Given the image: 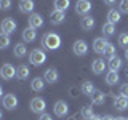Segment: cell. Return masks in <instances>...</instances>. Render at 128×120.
Here are the masks:
<instances>
[{"label":"cell","mask_w":128,"mask_h":120,"mask_svg":"<svg viewBox=\"0 0 128 120\" xmlns=\"http://www.w3.org/2000/svg\"><path fill=\"white\" fill-rule=\"evenodd\" d=\"M42 45L45 50H58L59 46H61V37H59L58 34H54V32H48V34L43 35L42 38Z\"/></svg>","instance_id":"6da1fadb"},{"label":"cell","mask_w":128,"mask_h":120,"mask_svg":"<svg viewBox=\"0 0 128 120\" xmlns=\"http://www.w3.org/2000/svg\"><path fill=\"white\" fill-rule=\"evenodd\" d=\"M29 61L32 66H42L46 61V53L42 48H35V50H32L29 53Z\"/></svg>","instance_id":"7a4b0ae2"},{"label":"cell","mask_w":128,"mask_h":120,"mask_svg":"<svg viewBox=\"0 0 128 120\" xmlns=\"http://www.w3.org/2000/svg\"><path fill=\"white\" fill-rule=\"evenodd\" d=\"M29 107H30V110L34 112V114H43L46 109V101L43 98H32V101L29 104Z\"/></svg>","instance_id":"3957f363"},{"label":"cell","mask_w":128,"mask_h":120,"mask_svg":"<svg viewBox=\"0 0 128 120\" xmlns=\"http://www.w3.org/2000/svg\"><path fill=\"white\" fill-rule=\"evenodd\" d=\"M18 98H16V94L13 93H8V94H3V99H2V104L3 107H5L6 110H14L16 107H18Z\"/></svg>","instance_id":"277c9868"},{"label":"cell","mask_w":128,"mask_h":120,"mask_svg":"<svg viewBox=\"0 0 128 120\" xmlns=\"http://www.w3.org/2000/svg\"><path fill=\"white\" fill-rule=\"evenodd\" d=\"M91 6L93 5H91L90 0H77V3H75V13L80 16H86L91 11Z\"/></svg>","instance_id":"5b68a950"},{"label":"cell","mask_w":128,"mask_h":120,"mask_svg":"<svg viewBox=\"0 0 128 120\" xmlns=\"http://www.w3.org/2000/svg\"><path fill=\"white\" fill-rule=\"evenodd\" d=\"M72 51L75 56H85L88 53V43L85 40H75L72 45Z\"/></svg>","instance_id":"8992f818"},{"label":"cell","mask_w":128,"mask_h":120,"mask_svg":"<svg viewBox=\"0 0 128 120\" xmlns=\"http://www.w3.org/2000/svg\"><path fill=\"white\" fill-rule=\"evenodd\" d=\"M0 75H2L3 80H11L13 77H16V67L10 62L3 64L2 69H0Z\"/></svg>","instance_id":"52a82bcc"},{"label":"cell","mask_w":128,"mask_h":120,"mask_svg":"<svg viewBox=\"0 0 128 120\" xmlns=\"http://www.w3.org/2000/svg\"><path fill=\"white\" fill-rule=\"evenodd\" d=\"M107 45H109V40H107V38H104V37L94 38V42H93V50H94V53L104 54V50H106Z\"/></svg>","instance_id":"ba28073f"},{"label":"cell","mask_w":128,"mask_h":120,"mask_svg":"<svg viewBox=\"0 0 128 120\" xmlns=\"http://www.w3.org/2000/svg\"><path fill=\"white\" fill-rule=\"evenodd\" d=\"M14 30H16V22H14V19L13 18H5L2 21V32L3 34H14Z\"/></svg>","instance_id":"9c48e42d"},{"label":"cell","mask_w":128,"mask_h":120,"mask_svg":"<svg viewBox=\"0 0 128 120\" xmlns=\"http://www.w3.org/2000/svg\"><path fill=\"white\" fill-rule=\"evenodd\" d=\"M64 19H66V13H64V11L53 10V11L50 13V22L54 24V26H59V24H62Z\"/></svg>","instance_id":"30bf717a"},{"label":"cell","mask_w":128,"mask_h":120,"mask_svg":"<svg viewBox=\"0 0 128 120\" xmlns=\"http://www.w3.org/2000/svg\"><path fill=\"white\" fill-rule=\"evenodd\" d=\"M53 110H54L56 117H64V115H67V112H69V106H67L66 101H58L54 104Z\"/></svg>","instance_id":"8fae6325"},{"label":"cell","mask_w":128,"mask_h":120,"mask_svg":"<svg viewBox=\"0 0 128 120\" xmlns=\"http://www.w3.org/2000/svg\"><path fill=\"white\" fill-rule=\"evenodd\" d=\"M43 78H45V82H48V83H56L58 78H59V74L54 67H48L45 70V74H43Z\"/></svg>","instance_id":"7c38bea8"},{"label":"cell","mask_w":128,"mask_h":120,"mask_svg":"<svg viewBox=\"0 0 128 120\" xmlns=\"http://www.w3.org/2000/svg\"><path fill=\"white\" fill-rule=\"evenodd\" d=\"M43 26V18L40 13H32L29 16V27L32 29H38V27Z\"/></svg>","instance_id":"4fadbf2b"},{"label":"cell","mask_w":128,"mask_h":120,"mask_svg":"<svg viewBox=\"0 0 128 120\" xmlns=\"http://www.w3.org/2000/svg\"><path fill=\"white\" fill-rule=\"evenodd\" d=\"M114 107H115V109H118V110L128 109V98H126V96H123V94L115 96V98H114Z\"/></svg>","instance_id":"5bb4252c"},{"label":"cell","mask_w":128,"mask_h":120,"mask_svg":"<svg viewBox=\"0 0 128 120\" xmlns=\"http://www.w3.org/2000/svg\"><path fill=\"white\" fill-rule=\"evenodd\" d=\"M34 6H35L34 0H19V11L24 13V14H26V13H30L32 14Z\"/></svg>","instance_id":"9a60e30c"},{"label":"cell","mask_w":128,"mask_h":120,"mask_svg":"<svg viewBox=\"0 0 128 120\" xmlns=\"http://www.w3.org/2000/svg\"><path fill=\"white\" fill-rule=\"evenodd\" d=\"M94 24H96L94 18H93V16H90V14H86V16H83L82 21H80V27H82L83 30H91L94 27Z\"/></svg>","instance_id":"2e32d148"},{"label":"cell","mask_w":128,"mask_h":120,"mask_svg":"<svg viewBox=\"0 0 128 120\" xmlns=\"http://www.w3.org/2000/svg\"><path fill=\"white\" fill-rule=\"evenodd\" d=\"M91 69H93V72L96 75L102 74L104 70H106V62L102 61V58H96L93 62H91Z\"/></svg>","instance_id":"e0dca14e"},{"label":"cell","mask_w":128,"mask_h":120,"mask_svg":"<svg viewBox=\"0 0 128 120\" xmlns=\"http://www.w3.org/2000/svg\"><path fill=\"white\" fill-rule=\"evenodd\" d=\"M35 38H37V32H35V29H32V27H27V29L22 30V40H24L26 43L34 42Z\"/></svg>","instance_id":"ac0fdd59"},{"label":"cell","mask_w":128,"mask_h":120,"mask_svg":"<svg viewBox=\"0 0 128 120\" xmlns=\"http://www.w3.org/2000/svg\"><path fill=\"white\" fill-rule=\"evenodd\" d=\"M30 74V69L26 66V64H21V66L16 67V77H18L19 80H26L27 77H29Z\"/></svg>","instance_id":"d6986e66"},{"label":"cell","mask_w":128,"mask_h":120,"mask_svg":"<svg viewBox=\"0 0 128 120\" xmlns=\"http://www.w3.org/2000/svg\"><path fill=\"white\" fill-rule=\"evenodd\" d=\"M30 88L34 91H42L43 88H45V78L43 77H35V78H32V82H30Z\"/></svg>","instance_id":"ffe728a7"},{"label":"cell","mask_w":128,"mask_h":120,"mask_svg":"<svg viewBox=\"0 0 128 120\" xmlns=\"http://www.w3.org/2000/svg\"><path fill=\"white\" fill-rule=\"evenodd\" d=\"M120 19H122V16H120V11L118 10H109V13H107V22H112V24H117Z\"/></svg>","instance_id":"44dd1931"},{"label":"cell","mask_w":128,"mask_h":120,"mask_svg":"<svg viewBox=\"0 0 128 120\" xmlns=\"http://www.w3.org/2000/svg\"><path fill=\"white\" fill-rule=\"evenodd\" d=\"M90 98H91V102H93V104H102L104 101H106V96H104V93L99 91V90H96Z\"/></svg>","instance_id":"7402d4cb"},{"label":"cell","mask_w":128,"mask_h":120,"mask_svg":"<svg viewBox=\"0 0 128 120\" xmlns=\"http://www.w3.org/2000/svg\"><path fill=\"white\" fill-rule=\"evenodd\" d=\"M106 83L107 85H117L118 83V74L114 70H109L106 74Z\"/></svg>","instance_id":"603a6c76"},{"label":"cell","mask_w":128,"mask_h":120,"mask_svg":"<svg viewBox=\"0 0 128 120\" xmlns=\"http://www.w3.org/2000/svg\"><path fill=\"white\" fill-rule=\"evenodd\" d=\"M122 59L117 58V56H114L112 59H109V69L110 70H114V72H117L118 69H122Z\"/></svg>","instance_id":"cb8c5ba5"},{"label":"cell","mask_w":128,"mask_h":120,"mask_svg":"<svg viewBox=\"0 0 128 120\" xmlns=\"http://www.w3.org/2000/svg\"><path fill=\"white\" fill-rule=\"evenodd\" d=\"M96 91V88L94 85L91 82H83V85H82V93L83 94H86V96H91Z\"/></svg>","instance_id":"d4e9b609"},{"label":"cell","mask_w":128,"mask_h":120,"mask_svg":"<svg viewBox=\"0 0 128 120\" xmlns=\"http://www.w3.org/2000/svg\"><path fill=\"white\" fill-rule=\"evenodd\" d=\"M13 51H14V56H16V58H24L26 53H27V48H26L24 43H18V45L14 46Z\"/></svg>","instance_id":"484cf974"},{"label":"cell","mask_w":128,"mask_h":120,"mask_svg":"<svg viewBox=\"0 0 128 120\" xmlns=\"http://www.w3.org/2000/svg\"><path fill=\"white\" fill-rule=\"evenodd\" d=\"M70 5V0H54V10L66 11Z\"/></svg>","instance_id":"4316f807"},{"label":"cell","mask_w":128,"mask_h":120,"mask_svg":"<svg viewBox=\"0 0 128 120\" xmlns=\"http://www.w3.org/2000/svg\"><path fill=\"white\" fill-rule=\"evenodd\" d=\"M102 34L106 35V37H110V35H114V34H115V24L106 22V24L102 26Z\"/></svg>","instance_id":"83f0119b"},{"label":"cell","mask_w":128,"mask_h":120,"mask_svg":"<svg viewBox=\"0 0 128 120\" xmlns=\"http://www.w3.org/2000/svg\"><path fill=\"white\" fill-rule=\"evenodd\" d=\"M93 115H94V112H93V107L91 106H83L82 107V117L85 120H90Z\"/></svg>","instance_id":"f1b7e54d"},{"label":"cell","mask_w":128,"mask_h":120,"mask_svg":"<svg viewBox=\"0 0 128 120\" xmlns=\"http://www.w3.org/2000/svg\"><path fill=\"white\" fill-rule=\"evenodd\" d=\"M102 56H106L107 59H112L114 56H117V54H115V46L112 45V43H109V45L106 46V50H104V54Z\"/></svg>","instance_id":"f546056e"},{"label":"cell","mask_w":128,"mask_h":120,"mask_svg":"<svg viewBox=\"0 0 128 120\" xmlns=\"http://www.w3.org/2000/svg\"><path fill=\"white\" fill-rule=\"evenodd\" d=\"M8 45H10V35L2 32V35H0V48L5 50V48H8Z\"/></svg>","instance_id":"4dcf8cb0"},{"label":"cell","mask_w":128,"mask_h":120,"mask_svg":"<svg viewBox=\"0 0 128 120\" xmlns=\"http://www.w3.org/2000/svg\"><path fill=\"white\" fill-rule=\"evenodd\" d=\"M118 45L122 48H128V34H120L118 35Z\"/></svg>","instance_id":"1f68e13d"},{"label":"cell","mask_w":128,"mask_h":120,"mask_svg":"<svg viewBox=\"0 0 128 120\" xmlns=\"http://www.w3.org/2000/svg\"><path fill=\"white\" fill-rule=\"evenodd\" d=\"M118 11L128 14V0H120L118 2Z\"/></svg>","instance_id":"d6a6232c"},{"label":"cell","mask_w":128,"mask_h":120,"mask_svg":"<svg viewBox=\"0 0 128 120\" xmlns=\"http://www.w3.org/2000/svg\"><path fill=\"white\" fill-rule=\"evenodd\" d=\"M0 8L2 10H10L11 8V0H0Z\"/></svg>","instance_id":"836d02e7"},{"label":"cell","mask_w":128,"mask_h":120,"mask_svg":"<svg viewBox=\"0 0 128 120\" xmlns=\"http://www.w3.org/2000/svg\"><path fill=\"white\" fill-rule=\"evenodd\" d=\"M120 94H123V96L128 98V83H123V85L120 86Z\"/></svg>","instance_id":"e575fe53"},{"label":"cell","mask_w":128,"mask_h":120,"mask_svg":"<svg viewBox=\"0 0 128 120\" xmlns=\"http://www.w3.org/2000/svg\"><path fill=\"white\" fill-rule=\"evenodd\" d=\"M38 120H53V118H51V115H50V114L43 112V114H40V118H38Z\"/></svg>","instance_id":"d590c367"},{"label":"cell","mask_w":128,"mask_h":120,"mask_svg":"<svg viewBox=\"0 0 128 120\" xmlns=\"http://www.w3.org/2000/svg\"><path fill=\"white\" fill-rule=\"evenodd\" d=\"M115 2H117V0H104V3H106V5H115Z\"/></svg>","instance_id":"8d00e7d4"},{"label":"cell","mask_w":128,"mask_h":120,"mask_svg":"<svg viewBox=\"0 0 128 120\" xmlns=\"http://www.w3.org/2000/svg\"><path fill=\"white\" fill-rule=\"evenodd\" d=\"M90 120H102V117H101V115H96V114H94V115H93V117H91Z\"/></svg>","instance_id":"74e56055"},{"label":"cell","mask_w":128,"mask_h":120,"mask_svg":"<svg viewBox=\"0 0 128 120\" xmlns=\"http://www.w3.org/2000/svg\"><path fill=\"white\" fill-rule=\"evenodd\" d=\"M102 120H115V118L112 117V115H104V117H102Z\"/></svg>","instance_id":"f35d334b"},{"label":"cell","mask_w":128,"mask_h":120,"mask_svg":"<svg viewBox=\"0 0 128 120\" xmlns=\"http://www.w3.org/2000/svg\"><path fill=\"white\" fill-rule=\"evenodd\" d=\"M125 59H126V61H128V48H126V50H125Z\"/></svg>","instance_id":"ab89813d"},{"label":"cell","mask_w":128,"mask_h":120,"mask_svg":"<svg viewBox=\"0 0 128 120\" xmlns=\"http://www.w3.org/2000/svg\"><path fill=\"white\" fill-rule=\"evenodd\" d=\"M115 120H126L125 117H115Z\"/></svg>","instance_id":"60d3db41"},{"label":"cell","mask_w":128,"mask_h":120,"mask_svg":"<svg viewBox=\"0 0 128 120\" xmlns=\"http://www.w3.org/2000/svg\"><path fill=\"white\" fill-rule=\"evenodd\" d=\"M125 75H126V78H128V69H126V70H125Z\"/></svg>","instance_id":"b9f144b4"},{"label":"cell","mask_w":128,"mask_h":120,"mask_svg":"<svg viewBox=\"0 0 128 120\" xmlns=\"http://www.w3.org/2000/svg\"><path fill=\"white\" fill-rule=\"evenodd\" d=\"M126 120H128V118H126Z\"/></svg>","instance_id":"7bdbcfd3"}]
</instances>
